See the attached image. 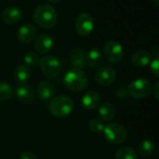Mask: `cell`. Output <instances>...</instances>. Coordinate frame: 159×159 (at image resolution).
<instances>
[{
  "label": "cell",
  "instance_id": "obj_1",
  "mask_svg": "<svg viewBox=\"0 0 159 159\" xmlns=\"http://www.w3.org/2000/svg\"><path fill=\"white\" fill-rule=\"evenodd\" d=\"M34 20L35 23L44 29H49L56 25L58 17L55 8L48 4L38 6L34 12Z\"/></svg>",
  "mask_w": 159,
  "mask_h": 159
},
{
  "label": "cell",
  "instance_id": "obj_2",
  "mask_svg": "<svg viewBox=\"0 0 159 159\" xmlns=\"http://www.w3.org/2000/svg\"><path fill=\"white\" fill-rule=\"evenodd\" d=\"M63 83L72 91H81L88 87L89 77L83 70L73 68L65 74Z\"/></svg>",
  "mask_w": 159,
  "mask_h": 159
},
{
  "label": "cell",
  "instance_id": "obj_3",
  "mask_svg": "<svg viewBox=\"0 0 159 159\" xmlns=\"http://www.w3.org/2000/svg\"><path fill=\"white\" fill-rule=\"evenodd\" d=\"M48 108L52 116L58 118H63L71 115V113L73 112L74 102L68 96H56L50 100Z\"/></svg>",
  "mask_w": 159,
  "mask_h": 159
},
{
  "label": "cell",
  "instance_id": "obj_4",
  "mask_svg": "<svg viewBox=\"0 0 159 159\" xmlns=\"http://www.w3.org/2000/svg\"><path fill=\"white\" fill-rule=\"evenodd\" d=\"M102 132L105 139L113 144H120L124 143L128 137L127 129L119 123H109L104 126Z\"/></svg>",
  "mask_w": 159,
  "mask_h": 159
},
{
  "label": "cell",
  "instance_id": "obj_5",
  "mask_svg": "<svg viewBox=\"0 0 159 159\" xmlns=\"http://www.w3.org/2000/svg\"><path fill=\"white\" fill-rule=\"evenodd\" d=\"M39 63L42 73L48 78H55L61 74V64L60 60L55 56H45L39 61Z\"/></svg>",
  "mask_w": 159,
  "mask_h": 159
},
{
  "label": "cell",
  "instance_id": "obj_6",
  "mask_svg": "<svg viewBox=\"0 0 159 159\" xmlns=\"http://www.w3.org/2000/svg\"><path fill=\"white\" fill-rule=\"evenodd\" d=\"M152 90V85L148 79L138 78L133 80L128 86V93L135 99H143L147 97Z\"/></svg>",
  "mask_w": 159,
  "mask_h": 159
},
{
  "label": "cell",
  "instance_id": "obj_7",
  "mask_svg": "<svg viewBox=\"0 0 159 159\" xmlns=\"http://www.w3.org/2000/svg\"><path fill=\"white\" fill-rule=\"evenodd\" d=\"M103 54L108 61L116 63L122 60L124 56V49L119 42L111 40L105 44L103 48Z\"/></svg>",
  "mask_w": 159,
  "mask_h": 159
},
{
  "label": "cell",
  "instance_id": "obj_8",
  "mask_svg": "<svg viewBox=\"0 0 159 159\" xmlns=\"http://www.w3.org/2000/svg\"><path fill=\"white\" fill-rule=\"evenodd\" d=\"M75 28L79 35L88 36L94 29V20L89 13H81L75 19Z\"/></svg>",
  "mask_w": 159,
  "mask_h": 159
},
{
  "label": "cell",
  "instance_id": "obj_9",
  "mask_svg": "<svg viewBox=\"0 0 159 159\" xmlns=\"http://www.w3.org/2000/svg\"><path fill=\"white\" fill-rule=\"evenodd\" d=\"M116 71L110 67H103L97 71L95 74V81L97 84L102 87L110 86L116 80Z\"/></svg>",
  "mask_w": 159,
  "mask_h": 159
},
{
  "label": "cell",
  "instance_id": "obj_10",
  "mask_svg": "<svg viewBox=\"0 0 159 159\" xmlns=\"http://www.w3.org/2000/svg\"><path fill=\"white\" fill-rule=\"evenodd\" d=\"M36 36H37V29L34 25L31 23H27L20 26L17 32L18 39L25 44L33 42L34 40H35Z\"/></svg>",
  "mask_w": 159,
  "mask_h": 159
},
{
  "label": "cell",
  "instance_id": "obj_11",
  "mask_svg": "<svg viewBox=\"0 0 159 159\" xmlns=\"http://www.w3.org/2000/svg\"><path fill=\"white\" fill-rule=\"evenodd\" d=\"M21 16L22 14L20 8L16 7H7L3 10L1 14V20L7 25H14L20 20Z\"/></svg>",
  "mask_w": 159,
  "mask_h": 159
},
{
  "label": "cell",
  "instance_id": "obj_12",
  "mask_svg": "<svg viewBox=\"0 0 159 159\" xmlns=\"http://www.w3.org/2000/svg\"><path fill=\"white\" fill-rule=\"evenodd\" d=\"M16 97L22 103H25V104L32 103L34 100V88L28 84L20 85L16 89Z\"/></svg>",
  "mask_w": 159,
  "mask_h": 159
},
{
  "label": "cell",
  "instance_id": "obj_13",
  "mask_svg": "<svg viewBox=\"0 0 159 159\" xmlns=\"http://www.w3.org/2000/svg\"><path fill=\"white\" fill-rule=\"evenodd\" d=\"M54 90H55L54 84L48 79H44L38 83L36 89V94L39 99L43 101H48L51 99V97L53 96Z\"/></svg>",
  "mask_w": 159,
  "mask_h": 159
},
{
  "label": "cell",
  "instance_id": "obj_14",
  "mask_svg": "<svg viewBox=\"0 0 159 159\" xmlns=\"http://www.w3.org/2000/svg\"><path fill=\"white\" fill-rule=\"evenodd\" d=\"M53 39L50 35L42 34L39 36H36L34 42V48L40 54H47L53 48Z\"/></svg>",
  "mask_w": 159,
  "mask_h": 159
},
{
  "label": "cell",
  "instance_id": "obj_15",
  "mask_svg": "<svg viewBox=\"0 0 159 159\" xmlns=\"http://www.w3.org/2000/svg\"><path fill=\"white\" fill-rule=\"evenodd\" d=\"M70 62L72 66L75 69L84 70L85 68H87L88 65H87V57L85 51L80 48H75L71 53Z\"/></svg>",
  "mask_w": 159,
  "mask_h": 159
},
{
  "label": "cell",
  "instance_id": "obj_16",
  "mask_svg": "<svg viewBox=\"0 0 159 159\" xmlns=\"http://www.w3.org/2000/svg\"><path fill=\"white\" fill-rule=\"evenodd\" d=\"M81 102H82V105L85 109L94 110L99 106V104L101 102V95L95 90L88 91L82 97Z\"/></svg>",
  "mask_w": 159,
  "mask_h": 159
},
{
  "label": "cell",
  "instance_id": "obj_17",
  "mask_svg": "<svg viewBox=\"0 0 159 159\" xmlns=\"http://www.w3.org/2000/svg\"><path fill=\"white\" fill-rule=\"evenodd\" d=\"M87 57V65L91 68H99L103 62V55L98 48H91L86 53Z\"/></svg>",
  "mask_w": 159,
  "mask_h": 159
},
{
  "label": "cell",
  "instance_id": "obj_18",
  "mask_svg": "<svg viewBox=\"0 0 159 159\" xmlns=\"http://www.w3.org/2000/svg\"><path fill=\"white\" fill-rule=\"evenodd\" d=\"M151 61V54L147 50H138L132 56V62L137 67H145Z\"/></svg>",
  "mask_w": 159,
  "mask_h": 159
},
{
  "label": "cell",
  "instance_id": "obj_19",
  "mask_svg": "<svg viewBox=\"0 0 159 159\" xmlns=\"http://www.w3.org/2000/svg\"><path fill=\"white\" fill-rule=\"evenodd\" d=\"M30 76H31V71L26 65L20 64L15 68L14 77L19 85L26 84V82L30 79Z\"/></svg>",
  "mask_w": 159,
  "mask_h": 159
},
{
  "label": "cell",
  "instance_id": "obj_20",
  "mask_svg": "<svg viewBox=\"0 0 159 159\" xmlns=\"http://www.w3.org/2000/svg\"><path fill=\"white\" fill-rule=\"evenodd\" d=\"M99 116L102 121H111L116 116V108L110 102L102 104L99 108Z\"/></svg>",
  "mask_w": 159,
  "mask_h": 159
},
{
  "label": "cell",
  "instance_id": "obj_21",
  "mask_svg": "<svg viewBox=\"0 0 159 159\" xmlns=\"http://www.w3.org/2000/svg\"><path fill=\"white\" fill-rule=\"evenodd\" d=\"M116 159H138V154L134 148L124 146L116 151Z\"/></svg>",
  "mask_w": 159,
  "mask_h": 159
},
{
  "label": "cell",
  "instance_id": "obj_22",
  "mask_svg": "<svg viewBox=\"0 0 159 159\" xmlns=\"http://www.w3.org/2000/svg\"><path fill=\"white\" fill-rule=\"evenodd\" d=\"M155 151V143L150 140H144L138 145V152L142 157L151 156Z\"/></svg>",
  "mask_w": 159,
  "mask_h": 159
},
{
  "label": "cell",
  "instance_id": "obj_23",
  "mask_svg": "<svg viewBox=\"0 0 159 159\" xmlns=\"http://www.w3.org/2000/svg\"><path fill=\"white\" fill-rule=\"evenodd\" d=\"M12 95V88L7 82H0V102L7 101Z\"/></svg>",
  "mask_w": 159,
  "mask_h": 159
},
{
  "label": "cell",
  "instance_id": "obj_24",
  "mask_svg": "<svg viewBox=\"0 0 159 159\" xmlns=\"http://www.w3.org/2000/svg\"><path fill=\"white\" fill-rule=\"evenodd\" d=\"M23 61L26 65L36 66L39 63L40 59H39V56L37 53H35L34 51H28L27 53H25V55L23 57Z\"/></svg>",
  "mask_w": 159,
  "mask_h": 159
},
{
  "label": "cell",
  "instance_id": "obj_25",
  "mask_svg": "<svg viewBox=\"0 0 159 159\" xmlns=\"http://www.w3.org/2000/svg\"><path fill=\"white\" fill-rule=\"evenodd\" d=\"M89 129L94 132V133H100L102 131H103V129H104V124L103 122L99 119V118H94V119H91L89 121Z\"/></svg>",
  "mask_w": 159,
  "mask_h": 159
},
{
  "label": "cell",
  "instance_id": "obj_26",
  "mask_svg": "<svg viewBox=\"0 0 159 159\" xmlns=\"http://www.w3.org/2000/svg\"><path fill=\"white\" fill-rule=\"evenodd\" d=\"M150 69L152 74L158 77L159 76V57L158 54L155 55L154 59L152 60V61H150Z\"/></svg>",
  "mask_w": 159,
  "mask_h": 159
},
{
  "label": "cell",
  "instance_id": "obj_27",
  "mask_svg": "<svg viewBox=\"0 0 159 159\" xmlns=\"http://www.w3.org/2000/svg\"><path fill=\"white\" fill-rule=\"evenodd\" d=\"M20 159H37V157L33 152L27 151V152H23L21 154V156L20 157Z\"/></svg>",
  "mask_w": 159,
  "mask_h": 159
},
{
  "label": "cell",
  "instance_id": "obj_28",
  "mask_svg": "<svg viewBox=\"0 0 159 159\" xmlns=\"http://www.w3.org/2000/svg\"><path fill=\"white\" fill-rule=\"evenodd\" d=\"M153 95L156 98V100L159 99V82H157L154 89H153Z\"/></svg>",
  "mask_w": 159,
  "mask_h": 159
},
{
  "label": "cell",
  "instance_id": "obj_29",
  "mask_svg": "<svg viewBox=\"0 0 159 159\" xmlns=\"http://www.w3.org/2000/svg\"><path fill=\"white\" fill-rule=\"evenodd\" d=\"M151 1H152V2H153V3H154L156 6H157H157H159V0H151Z\"/></svg>",
  "mask_w": 159,
  "mask_h": 159
},
{
  "label": "cell",
  "instance_id": "obj_30",
  "mask_svg": "<svg viewBox=\"0 0 159 159\" xmlns=\"http://www.w3.org/2000/svg\"><path fill=\"white\" fill-rule=\"evenodd\" d=\"M49 3H51V4H54V3H58V2H60L61 0H48Z\"/></svg>",
  "mask_w": 159,
  "mask_h": 159
}]
</instances>
